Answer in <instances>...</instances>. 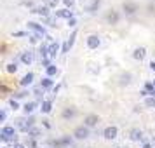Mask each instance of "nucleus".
I'll list each match as a JSON object with an SVG mask.
<instances>
[{"label": "nucleus", "mask_w": 155, "mask_h": 148, "mask_svg": "<svg viewBox=\"0 0 155 148\" xmlns=\"http://www.w3.org/2000/svg\"><path fill=\"white\" fill-rule=\"evenodd\" d=\"M28 136L31 138V140H37L38 136H42V131H40V129H37V127H33V129L28 133Z\"/></svg>", "instance_id": "obj_25"}, {"label": "nucleus", "mask_w": 155, "mask_h": 148, "mask_svg": "<svg viewBox=\"0 0 155 148\" xmlns=\"http://www.w3.org/2000/svg\"><path fill=\"white\" fill-rule=\"evenodd\" d=\"M31 12H33V14H38V16H44V18H47V16H49V7H47V5L33 7V9H31Z\"/></svg>", "instance_id": "obj_14"}, {"label": "nucleus", "mask_w": 155, "mask_h": 148, "mask_svg": "<svg viewBox=\"0 0 155 148\" xmlns=\"http://www.w3.org/2000/svg\"><path fill=\"white\" fill-rule=\"evenodd\" d=\"M64 5H66V9H71V5H73V0H63Z\"/></svg>", "instance_id": "obj_34"}, {"label": "nucleus", "mask_w": 155, "mask_h": 148, "mask_svg": "<svg viewBox=\"0 0 155 148\" xmlns=\"http://www.w3.org/2000/svg\"><path fill=\"white\" fill-rule=\"evenodd\" d=\"M131 78H133V75H131V73H122V75H120V78H119L120 85H127V84H131Z\"/></svg>", "instance_id": "obj_22"}, {"label": "nucleus", "mask_w": 155, "mask_h": 148, "mask_svg": "<svg viewBox=\"0 0 155 148\" xmlns=\"http://www.w3.org/2000/svg\"><path fill=\"white\" fill-rule=\"evenodd\" d=\"M30 42H31V44H37V42H38V37H37V35L30 37Z\"/></svg>", "instance_id": "obj_36"}, {"label": "nucleus", "mask_w": 155, "mask_h": 148, "mask_svg": "<svg viewBox=\"0 0 155 148\" xmlns=\"http://www.w3.org/2000/svg\"><path fill=\"white\" fill-rule=\"evenodd\" d=\"M59 18H61V19H68V21H70L71 18H73V12H71L70 9H59V11H56V19H59Z\"/></svg>", "instance_id": "obj_10"}, {"label": "nucleus", "mask_w": 155, "mask_h": 148, "mask_svg": "<svg viewBox=\"0 0 155 148\" xmlns=\"http://www.w3.org/2000/svg\"><path fill=\"white\" fill-rule=\"evenodd\" d=\"M25 35H26L25 31H16V33H14V37H25Z\"/></svg>", "instance_id": "obj_37"}, {"label": "nucleus", "mask_w": 155, "mask_h": 148, "mask_svg": "<svg viewBox=\"0 0 155 148\" xmlns=\"http://www.w3.org/2000/svg\"><path fill=\"white\" fill-rule=\"evenodd\" d=\"M0 140L4 141V143H14L18 141V136H16V129L11 126H5L2 127V131H0Z\"/></svg>", "instance_id": "obj_1"}, {"label": "nucleus", "mask_w": 155, "mask_h": 148, "mask_svg": "<svg viewBox=\"0 0 155 148\" xmlns=\"http://www.w3.org/2000/svg\"><path fill=\"white\" fill-rule=\"evenodd\" d=\"M85 44H87L89 49H98L99 44H101V40H99L98 35H89L87 37V40H85Z\"/></svg>", "instance_id": "obj_8"}, {"label": "nucleus", "mask_w": 155, "mask_h": 148, "mask_svg": "<svg viewBox=\"0 0 155 148\" xmlns=\"http://www.w3.org/2000/svg\"><path fill=\"white\" fill-rule=\"evenodd\" d=\"M115 148H120V146H115Z\"/></svg>", "instance_id": "obj_44"}, {"label": "nucleus", "mask_w": 155, "mask_h": 148, "mask_svg": "<svg viewBox=\"0 0 155 148\" xmlns=\"http://www.w3.org/2000/svg\"><path fill=\"white\" fill-rule=\"evenodd\" d=\"M141 96L155 98V85H153V82H147V84H145V89L141 91Z\"/></svg>", "instance_id": "obj_9"}, {"label": "nucleus", "mask_w": 155, "mask_h": 148, "mask_svg": "<svg viewBox=\"0 0 155 148\" xmlns=\"http://www.w3.org/2000/svg\"><path fill=\"white\" fill-rule=\"evenodd\" d=\"M33 124H35V119L31 115H26L25 119H19L18 120V131L21 133H30L33 129Z\"/></svg>", "instance_id": "obj_2"}, {"label": "nucleus", "mask_w": 155, "mask_h": 148, "mask_svg": "<svg viewBox=\"0 0 155 148\" xmlns=\"http://www.w3.org/2000/svg\"><path fill=\"white\" fill-rule=\"evenodd\" d=\"M75 38H77V30H73V33H71L70 35V38H68V40H66V44H68V47H73V44H75Z\"/></svg>", "instance_id": "obj_27"}, {"label": "nucleus", "mask_w": 155, "mask_h": 148, "mask_svg": "<svg viewBox=\"0 0 155 148\" xmlns=\"http://www.w3.org/2000/svg\"><path fill=\"white\" fill-rule=\"evenodd\" d=\"M33 94H35L37 98H40V96L44 94V89H42V87H37L35 91H33Z\"/></svg>", "instance_id": "obj_32"}, {"label": "nucleus", "mask_w": 155, "mask_h": 148, "mask_svg": "<svg viewBox=\"0 0 155 148\" xmlns=\"http://www.w3.org/2000/svg\"><path fill=\"white\" fill-rule=\"evenodd\" d=\"M54 145H56V146H68V145H71V138L70 136H64L61 140L54 141Z\"/></svg>", "instance_id": "obj_20"}, {"label": "nucleus", "mask_w": 155, "mask_h": 148, "mask_svg": "<svg viewBox=\"0 0 155 148\" xmlns=\"http://www.w3.org/2000/svg\"><path fill=\"white\" fill-rule=\"evenodd\" d=\"M73 136L77 140H87L89 138V127L87 126H78L75 131H73Z\"/></svg>", "instance_id": "obj_5"}, {"label": "nucleus", "mask_w": 155, "mask_h": 148, "mask_svg": "<svg viewBox=\"0 0 155 148\" xmlns=\"http://www.w3.org/2000/svg\"><path fill=\"white\" fill-rule=\"evenodd\" d=\"M59 52V44L58 42H51L49 44V58H54Z\"/></svg>", "instance_id": "obj_19"}, {"label": "nucleus", "mask_w": 155, "mask_h": 148, "mask_svg": "<svg viewBox=\"0 0 155 148\" xmlns=\"http://www.w3.org/2000/svg\"><path fill=\"white\" fill-rule=\"evenodd\" d=\"M150 68H152V70L155 71V61H152V63H150Z\"/></svg>", "instance_id": "obj_41"}, {"label": "nucleus", "mask_w": 155, "mask_h": 148, "mask_svg": "<svg viewBox=\"0 0 155 148\" xmlns=\"http://www.w3.org/2000/svg\"><path fill=\"white\" fill-rule=\"evenodd\" d=\"M153 85H155V80H153Z\"/></svg>", "instance_id": "obj_43"}, {"label": "nucleus", "mask_w": 155, "mask_h": 148, "mask_svg": "<svg viewBox=\"0 0 155 148\" xmlns=\"http://www.w3.org/2000/svg\"><path fill=\"white\" fill-rule=\"evenodd\" d=\"M28 30H31V31H33L38 38H42V37L45 35V28H44L42 25L35 23V21H28Z\"/></svg>", "instance_id": "obj_3"}, {"label": "nucleus", "mask_w": 155, "mask_h": 148, "mask_svg": "<svg viewBox=\"0 0 155 148\" xmlns=\"http://www.w3.org/2000/svg\"><path fill=\"white\" fill-rule=\"evenodd\" d=\"M28 96V92L26 91H19V92H14V99H23Z\"/></svg>", "instance_id": "obj_29"}, {"label": "nucleus", "mask_w": 155, "mask_h": 148, "mask_svg": "<svg viewBox=\"0 0 155 148\" xmlns=\"http://www.w3.org/2000/svg\"><path fill=\"white\" fill-rule=\"evenodd\" d=\"M40 87H42V89H51V87H52V80H51V77H44L42 82H40Z\"/></svg>", "instance_id": "obj_24"}, {"label": "nucleus", "mask_w": 155, "mask_h": 148, "mask_svg": "<svg viewBox=\"0 0 155 148\" xmlns=\"http://www.w3.org/2000/svg\"><path fill=\"white\" fill-rule=\"evenodd\" d=\"M5 70H7L9 73H16V71H18V64H16V63H9Z\"/></svg>", "instance_id": "obj_28"}, {"label": "nucleus", "mask_w": 155, "mask_h": 148, "mask_svg": "<svg viewBox=\"0 0 155 148\" xmlns=\"http://www.w3.org/2000/svg\"><path fill=\"white\" fill-rule=\"evenodd\" d=\"M99 5H101V0H92L89 5H85V11L92 14V12H96V11L99 9Z\"/></svg>", "instance_id": "obj_16"}, {"label": "nucleus", "mask_w": 155, "mask_h": 148, "mask_svg": "<svg viewBox=\"0 0 155 148\" xmlns=\"http://www.w3.org/2000/svg\"><path fill=\"white\" fill-rule=\"evenodd\" d=\"M145 105H147L148 108H155V98H147L145 99Z\"/></svg>", "instance_id": "obj_30"}, {"label": "nucleus", "mask_w": 155, "mask_h": 148, "mask_svg": "<svg viewBox=\"0 0 155 148\" xmlns=\"http://www.w3.org/2000/svg\"><path fill=\"white\" fill-rule=\"evenodd\" d=\"M122 9H124V12H126L127 16H133L140 11V5H138L136 2H124V4H122Z\"/></svg>", "instance_id": "obj_4"}, {"label": "nucleus", "mask_w": 155, "mask_h": 148, "mask_svg": "<svg viewBox=\"0 0 155 148\" xmlns=\"http://www.w3.org/2000/svg\"><path fill=\"white\" fill-rule=\"evenodd\" d=\"M49 5H51V7H56V5H58V0H51Z\"/></svg>", "instance_id": "obj_38"}, {"label": "nucleus", "mask_w": 155, "mask_h": 148, "mask_svg": "<svg viewBox=\"0 0 155 148\" xmlns=\"http://www.w3.org/2000/svg\"><path fill=\"white\" fill-rule=\"evenodd\" d=\"M9 105H11L12 110H18V108H19V105H18V101H16V99H11V101H9Z\"/></svg>", "instance_id": "obj_31"}, {"label": "nucleus", "mask_w": 155, "mask_h": 148, "mask_svg": "<svg viewBox=\"0 0 155 148\" xmlns=\"http://www.w3.org/2000/svg\"><path fill=\"white\" fill-rule=\"evenodd\" d=\"M45 73H47V77H54V75L58 73V68L54 66V64H51V66L45 68Z\"/></svg>", "instance_id": "obj_26"}, {"label": "nucleus", "mask_w": 155, "mask_h": 148, "mask_svg": "<svg viewBox=\"0 0 155 148\" xmlns=\"http://www.w3.org/2000/svg\"><path fill=\"white\" fill-rule=\"evenodd\" d=\"M143 148H152V143H145V145H143Z\"/></svg>", "instance_id": "obj_40"}, {"label": "nucleus", "mask_w": 155, "mask_h": 148, "mask_svg": "<svg viewBox=\"0 0 155 148\" xmlns=\"http://www.w3.org/2000/svg\"><path fill=\"white\" fill-rule=\"evenodd\" d=\"M75 115H77V110H75V108H64L63 113H61V117H63V119H66V120L73 119Z\"/></svg>", "instance_id": "obj_18"}, {"label": "nucleus", "mask_w": 155, "mask_h": 148, "mask_svg": "<svg viewBox=\"0 0 155 148\" xmlns=\"http://www.w3.org/2000/svg\"><path fill=\"white\" fill-rule=\"evenodd\" d=\"M129 138H131V141H141L143 140V131L138 129V127H134V129L129 131Z\"/></svg>", "instance_id": "obj_12"}, {"label": "nucleus", "mask_w": 155, "mask_h": 148, "mask_svg": "<svg viewBox=\"0 0 155 148\" xmlns=\"http://www.w3.org/2000/svg\"><path fill=\"white\" fill-rule=\"evenodd\" d=\"M153 146H155V138H153Z\"/></svg>", "instance_id": "obj_42"}, {"label": "nucleus", "mask_w": 155, "mask_h": 148, "mask_svg": "<svg viewBox=\"0 0 155 148\" xmlns=\"http://www.w3.org/2000/svg\"><path fill=\"white\" fill-rule=\"evenodd\" d=\"M145 56H147V49H145V47H138V49H134L133 58L136 59V61H143Z\"/></svg>", "instance_id": "obj_13"}, {"label": "nucleus", "mask_w": 155, "mask_h": 148, "mask_svg": "<svg viewBox=\"0 0 155 148\" xmlns=\"http://www.w3.org/2000/svg\"><path fill=\"white\" fill-rule=\"evenodd\" d=\"M98 122H99V117L96 115V113H91V115H87V117L84 119V126L94 127V126H98Z\"/></svg>", "instance_id": "obj_11"}, {"label": "nucleus", "mask_w": 155, "mask_h": 148, "mask_svg": "<svg viewBox=\"0 0 155 148\" xmlns=\"http://www.w3.org/2000/svg\"><path fill=\"white\" fill-rule=\"evenodd\" d=\"M21 61H23L25 64H30L31 61H33V52H30V51L23 52V54H21Z\"/></svg>", "instance_id": "obj_21"}, {"label": "nucleus", "mask_w": 155, "mask_h": 148, "mask_svg": "<svg viewBox=\"0 0 155 148\" xmlns=\"http://www.w3.org/2000/svg\"><path fill=\"white\" fill-rule=\"evenodd\" d=\"M5 117H7V113H5V110H0V120L4 122V120H5Z\"/></svg>", "instance_id": "obj_35"}, {"label": "nucleus", "mask_w": 155, "mask_h": 148, "mask_svg": "<svg viewBox=\"0 0 155 148\" xmlns=\"http://www.w3.org/2000/svg\"><path fill=\"white\" fill-rule=\"evenodd\" d=\"M120 21V14L117 12V11H108V14H106V23L108 25H117V23Z\"/></svg>", "instance_id": "obj_7"}, {"label": "nucleus", "mask_w": 155, "mask_h": 148, "mask_svg": "<svg viewBox=\"0 0 155 148\" xmlns=\"http://www.w3.org/2000/svg\"><path fill=\"white\" fill-rule=\"evenodd\" d=\"M42 113H51V110H52V101H49V99H45V101H42Z\"/></svg>", "instance_id": "obj_23"}, {"label": "nucleus", "mask_w": 155, "mask_h": 148, "mask_svg": "<svg viewBox=\"0 0 155 148\" xmlns=\"http://www.w3.org/2000/svg\"><path fill=\"white\" fill-rule=\"evenodd\" d=\"M68 26H71V28H73V26H77V19H75V18H71L70 21H68Z\"/></svg>", "instance_id": "obj_33"}, {"label": "nucleus", "mask_w": 155, "mask_h": 148, "mask_svg": "<svg viewBox=\"0 0 155 148\" xmlns=\"http://www.w3.org/2000/svg\"><path fill=\"white\" fill-rule=\"evenodd\" d=\"M117 134H119L117 126H108L105 131H103V138H105V140H115V138H117Z\"/></svg>", "instance_id": "obj_6"}, {"label": "nucleus", "mask_w": 155, "mask_h": 148, "mask_svg": "<svg viewBox=\"0 0 155 148\" xmlns=\"http://www.w3.org/2000/svg\"><path fill=\"white\" fill-rule=\"evenodd\" d=\"M35 108H37V101H30V103H25V106H23V112L26 113V115H31Z\"/></svg>", "instance_id": "obj_17"}, {"label": "nucleus", "mask_w": 155, "mask_h": 148, "mask_svg": "<svg viewBox=\"0 0 155 148\" xmlns=\"http://www.w3.org/2000/svg\"><path fill=\"white\" fill-rule=\"evenodd\" d=\"M148 11H150V12H155V5H153V4H150V5H148Z\"/></svg>", "instance_id": "obj_39"}, {"label": "nucleus", "mask_w": 155, "mask_h": 148, "mask_svg": "<svg viewBox=\"0 0 155 148\" xmlns=\"http://www.w3.org/2000/svg\"><path fill=\"white\" fill-rule=\"evenodd\" d=\"M33 78H35V75H33L31 71H30V73H26V75H25V77H23L21 80H19L21 87H28V85L31 84V82H33Z\"/></svg>", "instance_id": "obj_15"}]
</instances>
